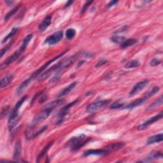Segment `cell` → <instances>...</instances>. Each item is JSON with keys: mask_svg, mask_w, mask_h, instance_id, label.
Instances as JSON below:
<instances>
[{"mask_svg": "<svg viewBox=\"0 0 163 163\" xmlns=\"http://www.w3.org/2000/svg\"><path fill=\"white\" fill-rule=\"evenodd\" d=\"M75 35H76V31L73 28L68 29L66 31V37L68 40L73 39L75 36Z\"/></svg>", "mask_w": 163, "mask_h": 163, "instance_id": "1f68e13d", "label": "cell"}, {"mask_svg": "<svg viewBox=\"0 0 163 163\" xmlns=\"http://www.w3.org/2000/svg\"><path fill=\"white\" fill-rule=\"evenodd\" d=\"M118 3V1H111V2H110L107 5L106 8H107V9H108V8H111L112 7L114 6V5H115V4H116V3Z\"/></svg>", "mask_w": 163, "mask_h": 163, "instance_id": "60d3db41", "label": "cell"}, {"mask_svg": "<svg viewBox=\"0 0 163 163\" xmlns=\"http://www.w3.org/2000/svg\"><path fill=\"white\" fill-rule=\"evenodd\" d=\"M32 38H33L32 34H29L26 36L23 41V44L20 45V48L17 51H15L14 53H13L6 61L3 62L1 65V66H0V69H1V70H2L3 68H6L9 65L12 64V62L16 61L19 57L23 54V52L26 50V47H27L28 45L29 44V43L31 40V39H32Z\"/></svg>", "mask_w": 163, "mask_h": 163, "instance_id": "6da1fadb", "label": "cell"}, {"mask_svg": "<svg viewBox=\"0 0 163 163\" xmlns=\"http://www.w3.org/2000/svg\"><path fill=\"white\" fill-rule=\"evenodd\" d=\"M61 68V61L58 63H57L56 65L51 66L50 68H49L47 70H45L44 72H43L40 75L39 77V81H43L45 80L47 78H48L49 76L51 74V73L54 71H59Z\"/></svg>", "mask_w": 163, "mask_h": 163, "instance_id": "30bf717a", "label": "cell"}, {"mask_svg": "<svg viewBox=\"0 0 163 163\" xmlns=\"http://www.w3.org/2000/svg\"><path fill=\"white\" fill-rule=\"evenodd\" d=\"M63 37V32L62 31H58L57 32L54 33L50 35L47 37L45 40V44H48L49 45H54L57 44L62 40Z\"/></svg>", "mask_w": 163, "mask_h": 163, "instance_id": "52a82bcc", "label": "cell"}, {"mask_svg": "<svg viewBox=\"0 0 163 163\" xmlns=\"http://www.w3.org/2000/svg\"><path fill=\"white\" fill-rule=\"evenodd\" d=\"M162 102H163L162 96H161L159 98L155 99V100L153 103H152L148 107V108H146V110H147V111H149V110H153L157 107H158L161 106V105L162 104Z\"/></svg>", "mask_w": 163, "mask_h": 163, "instance_id": "7402d4cb", "label": "cell"}, {"mask_svg": "<svg viewBox=\"0 0 163 163\" xmlns=\"http://www.w3.org/2000/svg\"><path fill=\"white\" fill-rule=\"evenodd\" d=\"M145 101V99L144 98L137 99H136V100H134V101L129 103L128 105H127V106L125 107V108L129 109V110H132L136 107H138L140 106V105L142 104Z\"/></svg>", "mask_w": 163, "mask_h": 163, "instance_id": "d6986e66", "label": "cell"}, {"mask_svg": "<svg viewBox=\"0 0 163 163\" xmlns=\"http://www.w3.org/2000/svg\"><path fill=\"white\" fill-rule=\"evenodd\" d=\"M53 110V109L52 108H45V109L40 112L39 114H38L34 118L33 120V122L31 123V125H30V128L31 129H34L36 125H37L40 122H43L44 120L47 119L48 118V117L50 115L51 112Z\"/></svg>", "mask_w": 163, "mask_h": 163, "instance_id": "3957f363", "label": "cell"}, {"mask_svg": "<svg viewBox=\"0 0 163 163\" xmlns=\"http://www.w3.org/2000/svg\"><path fill=\"white\" fill-rule=\"evenodd\" d=\"M89 141V140H85V141H82V142H80L79 144H78L77 145H76L75 146L73 147V148L71 149V150L72 151H77V150H79L81 147L83 146L84 145H85L87 142Z\"/></svg>", "mask_w": 163, "mask_h": 163, "instance_id": "d6a6232c", "label": "cell"}, {"mask_svg": "<svg viewBox=\"0 0 163 163\" xmlns=\"http://www.w3.org/2000/svg\"><path fill=\"white\" fill-rule=\"evenodd\" d=\"M18 29H19V28H14L11 31H10V32L4 38V39L3 40V41H2V44L5 43V42L7 41L8 40L12 38L13 36L17 33Z\"/></svg>", "mask_w": 163, "mask_h": 163, "instance_id": "4316f807", "label": "cell"}, {"mask_svg": "<svg viewBox=\"0 0 163 163\" xmlns=\"http://www.w3.org/2000/svg\"><path fill=\"white\" fill-rule=\"evenodd\" d=\"M149 82L150 81L149 80H143L135 84L133 88L132 89V90H131V92H129V95L131 96L136 95V94H138L140 91L145 89L146 86L149 83Z\"/></svg>", "mask_w": 163, "mask_h": 163, "instance_id": "9c48e42d", "label": "cell"}, {"mask_svg": "<svg viewBox=\"0 0 163 163\" xmlns=\"http://www.w3.org/2000/svg\"><path fill=\"white\" fill-rule=\"evenodd\" d=\"M14 75L12 74H8L6 76H5L0 82V86L1 88H4L8 86L9 84L12 83L14 80Z\"/></svg>", "mask_w": 163, "mask_h": 163, "instance_id": "e0dca14e", "label": "cell"}, {"mask_svg": "<svg viewBox=\"0 0 163 163\" xmlns=\"http://www.w3.org/2000/svg\"><path fill=\"white\" fill-rule=\"evenodd\" d=\"M77 85V82H74L71 83V84H70L69 86H68L67 87L63 89L62 91H61L59 92V93L57 95V97L61 98V97L67 95L68 94H69L73 90V89L76 87Z\"/></svg>", "mask_w": 163, "mask_h": 163, "instance_id": "5bb4252c", "label": "cell"}, {"mask_svg": "<svg viewBox=\"0 0 163 163\" xmlns=\"http://www.w3.org/2000/svg\"><path fill=\"white\" fill-rule=\"evenodd\" d=\"M110 40L112 42H113V43L121 44L123 41H124L126 40V38L125 37H124V36H112V37L110 38Z\"/></svg>", "mask_w": 163, "mask_h": 163, "instance_id": "83f0119b", "label": "cell"}, {"mask_svg": "<svg viewBox=\"0 0 163 163\" xmlns=\"http://www.w3.org/2000/svg\"><path fill=\"white\" fill-rule=\"evenodd\" d=\"M61 71H57L56 73V75L50 80V81H49L50 83H53V82H55L58 80V79L60 78V77L61 76Z\"/></svg>", "mask_w": 163, "mask_h": 163, "instance_id": "e575fe53", "label": "cell"}, {"mask_svg": "<svg viewBox=\"0 0 163 163\" xmlns=\"http://www.w3.org/2000/svg\"><path fill=\"white\" fill-rule=\"evenodd\" d=\"M84 62H85V61H80L79 63H78V67L79 68V67H80L81 66H82Z\"/></svg>", "mask_w": 163, "mask_h": 163, "instance_id": "f6af8a7d", "label": "cell"}, {"mask_svg": "<svg viewBox=\"0 0 163 163\" xmlns=\"http://www.w3.org/2000/svg\"><path fill=\"white\" fill-rule=\"evenodd\" d=\"M20 5H21V4L20 3H19V4H18L17 5V6L16 7H14L12 10H10V11L9 12H8L6 15H5V18H4V19H5V21H7L10 17H12L13 16V15L15 14V13H16L17 12V10H19V8H20Z\"/></svg>", "mask_w": 163, "mask_h": 163, "instance_id": "484cf974", "label": "cell"}, {"mask_svg": "<svg viewBox=\"0 0 163 163\" xmlns=\"http://www.w3.org/2000/svg\"><path fill=\"white\" fill-rule=\"evenodd\" d=\"M14 2H12V1H5V3L7 4V6L10 7V6H12V5L14 4Z\"/></svg>", "mask_w": 163, "mask_h": 163, "instance_id": "ee69618b", "label": "cell"}, {"mask_svg": "<svg viewBox=\"0 0 163 163\" xmlns=\"http://www.w3.org/2000/svg\"><path fill=\"white\" fill-rule=\"evenodd\" d=\"M12 43L13 42H12V43H10L8 45H7V46H5L3 49H2L1 50V57H3V56H4V54H5V53L11 48L12 47Z\"/></svg>", "mask_w": 163, "mask_h": 163, "instance_id": "d590c367", "label": "cell"}, {"mask_svg": "<svg viewBox=\"0 0 163 163\" xmlns=\"http://www.w3.org/2000/svg\"><path fill=\"white\" fill-rule=\"evenodd\" d=\"M162 158V154L160 152H154L151 153L149 156L146 158L145 161L146 162H150L153 161L154 159H158Z\"/></svg>", "mask_w": 163, "mask_h": 163, "instance_id": "603a6c76", "label": "cell"}, {"mask_svg": "<svg viewBox=\"0 0 163 163\" xmlns=\"http://www.w3.org/2000/svg\"><path fill=\"white\" fill-rule=\"evenodd\" d=\"M73 2H73V1H68L66 3V5H65V8H68V7H70L71 6V5L73 3Z\"/></svg>", "mask_w": 163, "mask_h": 163, "instance_id": "7bdbcfd3", "label": "cell"}, {"mask_svg": "<svg viewBox=\"0 0 163 163\" xmlns=\"http://www.w3.org/2000/svg\"><path fill=\"white\" fill-rule=\"evenodd\" d=\"M21 152H22V145H21L20 140H17L15 145L14 152L13 155V159L15 161H20L21 157Z\"/></svg>", "mask_w": 163, "mask_h": 163, "instance_id": "7c38bea8", "label": "cell"}, {"mask_svg": "<svg viewBox=\"0 0 163 163\" xmlns=\"http://www.w3.org/2000/svg\"><path fill=\"white\" fill-rule=\"evenodd\" d=\"M107 60H104V59H102V60H100V61H99L98 62L97 64L96 65V68H98V67H100V66H102L103 65H104L105 64H106V63H107Z\"/></svg>", "mask_w": 163, "mask_h": 163, "instance_id": "ab89813d", "label": "cell"}, {"mask_svg": "<svg viewBox=\"0 0 163 163\" xmlns=\"http://www.w3.org/2000/svg\"><path fill=\"white\" fill-rule=\"evenodd\" d=\"M33 79L31 78L30 77L27 78V79L25 80L22 83H21V85L18 87L17 90V95H20L21 94H22L25 89L28 87V86L31 83V82H32Z\"/></svg>", "mask_w": 163, "mask_h": 163, "instance_id": "ac0fdd59", "label": "cell"}, {"mask_svg": "<svg viewBox=\"0 0 163 163\" xmlns=\"http://www.w3.org/2000/svg\"><path fill=\"white\" fill-rule=\"evenodd\" d=\"M67 52H68V50L65 51L64 52H62V53L60 54L59 55L57 56L56 57H54V58L52 59H51V60L47 62H46L45 64H44L43 66H41V67L39 68L38 70H36V71H35V72L33 73V74L30 76V77H31V78H32L33 80V79H35V78L36 77H37L38 75H40L41 74V73H43V71L45 70L46 68H47V67H48V66H49V65L51 64V63H52V62H53L54 61H56L57 59H58L59 58H60V57H61V56H62L64 55L65 54H66Z\"/></svg>", "mask_w": 163, "mask_h": 163, "instance_id": "8992f818", "label": "cell"}, {"mask_svg": "<svg viewBox=\"0 0 163 163\" xmlns=\"http://www.w3.org/2000/svg\"><path fill=\"white\" fill-rule=\"evenodd\" d=\"M27 98H28L27 96H24L20 100H19L17 103L14 109L12 110L11 113H10V115L8 122V127L10 131H12L14 128L15 126L18 124L19 121V111L21 107H22L23 103L25 102L26 99H27Z\"/></svg>", "mask_w": 163, "mask_h": 163, "instance_id": "7a4b0ae2", "label": "cell"}, {"mask_svg": "<svg viewBox=\"0 0 163 163\" xmlns=\"http://www.w3.org/2000/svg\"><path fill=\"white\" fill-rule=\"evenodd\" d=\"M65 103V99H57V100L52 101L48 104L46 105L45 108H52V109H54L56 107H57L60 106V105H62Z\"/></svg>", "mask_w": 163, "mask_h": 163, "instance_id": "d4e9b609", "label": "cell"}, {"mask_svg": "<svg viewBox=\"0 0 163 163\" xmlns=\"http://www.w3.org/2000/svg\"><path fill=\"white\" fill-rule=\"evenodd\" d=\"M110 100H109V99L94 102L93 103H91L88 105L86 108V111L87 112L89 113H94L98 111V110L104 108L107 105H108L110 103Z\"/></svg>", "mask_w": 163, "mask_h": 163, "instance_id": "277c9868", "label": "cell"}, {"mask_svg": "<svg viewBox=\"0 0 163 163\" xmlns=\"http://www.w3.org/2000/svg\"><path fill=\"white\" fill-rule=\"evenodd\" d=\"M41 97V96H40ZM47 99V95H44V96H42L40 99V103H44L46 99Z\"/></svg>", "mask_w": 163, "mask_h": 163, "instance_id": "b9f144b4", "label": "cell"}, {"mask_svg": "<svg viewBox=\"0 0 163 163\" xmlns=\"http://www.w3.org/2000/svg\"><path fill=\"white\" fill-rule=\"evenodd\" d=\"M159 89H160V88L158 86L154 87L153 89H152L150 91H149L146 94V95L144 96L143 98L146 100V99H147L148 98H149L150 97H151L152 96H153V95H154V94H157V92H158L159 91Z\"/></svg>", "mask_w": 163, "mask_h": 163, "instance_id": "f1b7e54d", "label": "cell"}, {"mask_svg": "<svg viewBox=\"0 0 163 163\" xmlns=\"http://www.w3.org/2000/svg\"><path fill=\"white\" fill-rule=\"evenodd\" d=\"M163 140V134L162 133H160L154 136H150V137L147 140L146 145H150L156 143H159Z\"/></svg>", "mask_w": 163, "mask_h": 163, "instance_id": "2e32d148", "label": "cell"}, {"mask_svg": "<svg viewBox=\"0 0 163 163\" xmlns=\"http://www.w3.org/2000/svg\"><path fill=\"white\" fill-rule=\"evenodd\" d=\"M137 41H138L137 40L134 38H130V39L125 40L121 44H120V48L125 49L128 47L135 45L136 43H137Z\"/></svg>", "mask_w": 163, "mask_h": 163, "instance_id": "cb8c5ba5", "label": "cell"}, {"mask_svg": "<svg viewBox=\"0 0 163 163\" xmlns=\"http://www.w3.org/2000/svg\"><path fill=\"white\" fill-rule=\"evenodd\" d=\"M77 101H78V99H77V100H75V101H73V102L69 103L68 104H67L66 106H65V107H63L60 110L59 113H58V120H57V121L56 122V124L59 125V124H61L63 122H64L66 115L68 114V112H69V110L72 107L74 106V105L77 103Z\"/></svg>", "mask_w": 163, "mask_h": 163, "instance_id": "5b68a950", "label": "cell"}, {"mask_svg": "<svg viewBox=\"0 0 163 163\" xmlns=\"http://www.w3.org/2000/svg\"><path fill=\"white\" fill-rule=\"evenodd\" d=\"M52 145H53V141H50V142H49L48 144H47V145L44 147V148L43 149V150H42L40 152V153L39 155H38L37 159H36V162H39V161L42 159V157H43L47 154V152L49 151V150L50 149V148L52 146Z\"/></svg>", "mask_w": 163, "mask_h": 163, "instance_id": "44dd1931", "label": "cell"}, {"mask_svg": "<svg viewBox=\"0 0 163 163\" xmlns=\"http://www.w3.org/2000/svg\"><path fill=\"white\" fill-rule=\"evenodd\" d=\"M140 65V63L138 60H132L129 61L128 63H126L125 65V68H134L138 67Z\"/></svg>", "mask_w": 163, "mask_h": 163, "instance_id": "f546056e", "label": "cell"}, {"mask_svg": "<svg viewBox=\"0 0 163 163\" xmlns=\"http://www.w3.org/2000/svg\"><path fill=\"white\" fill-rule=\"evenodd\" d=\"M124 106V102H123L122 100H117L116 101H115L111 106H110V109H119L121 108Z\"/></svg>", "mask_w": 163, "mask_h": 163, "instance_id": "4dcf8cb0", "label": "cell"}, {"mask_svg": "<svg viewBox=\"0 0 163 163\" xmlns=\"http://www.w3.org/2000/svg\"><path fill=\"white\" fill-rule=\"evenodd\" d=\"M161 63V61L159 59H152L150 62V65L151 66H156L157 65H159Z\"/></svg>", "mask_w": 163, "mask_h": 163, "instance_id": "74e56055", "label": "cell"}, {"mask_svg": "<svg viewBox=\"0 0 163 163\" xmlns=\"http://www.w3.org/2000/svg\"><path fill=\"white\" fill-rule=\"evenodd\" d=\"M128 29H129V28L127 26H123L122 28L117 30L116 31H115L114 34H119V33H122L125 32V31H127L128 30Z\"/></svg>", "mask_w": 163, "mask_h": 163, "instance_id": "f35d334b", "label": "cell"}, {"mask_svg": "<svg viewBox=\"0 0 163 163\" xmlns=\"http://www.w3.org/2000/svg\"><path fill=\"white\" fill-rule=\"evenodd\" d=\"M47 128H48V126H47V125H45V126H44V127H42V128L38 131V132H36V133H33L32 139H33V138H36V137H37V136H38L40 134H41V133H43L44 132V131H45Z\"/></svg>", "mask_w": 163, "mask_h": 163, "instance_id": "836d02e7", "label": "cell"}, {"mask_svg": "<svg viewBox=\"0 0 163 163\" xmlns=\"http://www.w3.org/2000/svg\"><path fill=\"white\" fill-rule=\"evenodd\" d=\"M162 116H163L162 112H161L158 115H155V116L151 117L149 120H146V121H145L143 124H141L139 126H138L137 129L139 130V131H142V130L146 129V128H148L151 124H154L155 122H156V121H157V120H159L161 119H162Z\"/></svg>", "mask_w": 163, "mask_h": 163, "instance_id": "ba28073f", "label": "cell"}, {"mask_svg": "<svg viewBox=\"0 0 163 163\" xmlns=\"http://www.w3.org/2000/svg\"><path fill=\"white\" fill-rule=\"evenodd\" d=\"M52 15H47V16L43 20L41 23L38 26V29L40 31H44L47 28L49 27L52 22Z\"/></svg>", "mask_w": 163, "mask_h": 163, "instance_id": "9a60e30c", "label": "cell"}, {"mask_svg": "<svg viewBox=\"0 0 163 163\" xmlns=\"http://www.w3.org/2000/svg\"><path fill=\"white\" fill-rule=\"evenodd\" d=\"M86 138V135L85 134H80L77 136H74V137H72L66 143V147L68 148H73V147L79 144L82 141H83Z\"/></svg>", "mask_w": 163, "mask_h": 163, "instance_id": "8fae6325", "label": "cell"}, {"mask_svg": "<svg viewBox=\"0 0 163 163\" xmlns=\"http://www.w3.org/2000/svg\"><path fill=\"white\" fill-rule=\"evenodd\" d=\"M108 151L105 149H91L88 150L83 152V156H89V155H106L108 153Z\"/></svg>", "mask_w": 163, "mask_h": 163, "instance_id": "4fadbf2b", "label": "cell"}, {"mask_svg": "<svg viewBox=\"0 0 163 163\" xmlns=\"http://www.w3.org/2000/svg\"><path fill=\"white\" fill-rule=\"evenodd\" d=\"M124 146H125V143L124 142H118V143H115L108 145L107 148H105V149H106L108 152L117 151L123 148Z\"/></svg>", "mask_w": 163, "mask_h": 163, "instance_id": "ffe728a7", "label": "cell"}, {"mask_svg": "<svg viewBox=\"0 0 163 163\" xmlns=\"http://www.w3.org/2000/svg\"><path fill=\"white\" fill-rule=\"evenodd\" d=\"M93 3L92 1H89V2H86V3L83 5V6L82 7V8L81 9V12L80 13L81 14H83L85 13V12L87 10V9L89 8V7L90 6V5Z\"/></svg>", "mask_w": 163, "mask_h": 163, "instance_id": "8d00e7d4", "label": "cell"}]
</instances>
